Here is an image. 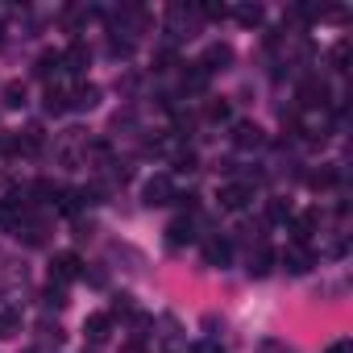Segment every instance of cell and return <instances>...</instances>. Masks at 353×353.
<instances>
[{
  "instance_id": "6da1fadb",
  "label": "cell",
  "mask_w": 353,
  "mask_h": 353,
  "mask_svg": "<svg viewBox=\"0 0 353 353\" xmlns=\"http://www.w3.org/2000/svg\"><path fill=\"white\" fill-rule=\"evenodd\" d=\"M141 196H145V204H150V208L170 204V200H174V179H170V174H154V179H145Z\"/></svg>"
},
{
  "instance_id": "7a4b0ae2",
  "label": "cell",
  "mask_w": 353,
  "mask_h": 353,
  "mask_svg": "<svg viewBox=\"0 0 353 353\" xmlns=\"http://www.w3.org/2000/svg\"><path fill=\"white\" fill-rule=\"evenodd\" d=\"M79 254H71V250H63V254H54V262H50V283H71V279H79Z\"/></svg>"
},
{
  "instance_id": "3957f363",
  "label": "cell",
  "mask_w": 353,
  "mask_h": 353,
  "mask_svg": "<svg viewBox=\"0 0 353 353\" xmlns=\"http://www.w3.org/2000/svg\"><path fill=\"white\" fill-rule=\"evenodd\" d=\"M216 200H221V208H225V212H241V208L254 200V188H250V183H225Z\"/></svg>"
},
{
  "instance_id": "277c9868",
  "label": "cell",
  "mask_w": 353,
  "mask_h": 353,
  "mask_svg": "<svg viewBox=\"0 0 353 353\" xmlns=\"http://www.w3.org/2000/svg\"><path fill=\"white\" fill-rule=\"evenodd\" d=\"M328 104V83L324 79H303L299 83V108H324Z\"/></svg>"
},
{
  "instance_id": "5b68a950",
  "label": "cell",
  "mask_w": 353,
  "mask_h": 353,
  "mask_svg": "<svg viewBox=\"0 0 353 353\" xmlns=\"http://www.w3.org/2000/svg\"><path fill=\"white\" fill-rule=\"evenodd\" d=\"M196 63H200V71H208V75H216V71H225V67L233 63V50L216 42V46H208V50H204V54H200Z\"/></svg>"
},
{
  "instance_id": "8992f818",
  "label": "cell",
  "mask_w": 353,
  "mask_h": 353,
  "mask_svg": "<svg viewBox=\"0 0 353 353\" xmlns=\"http://www.w3.org/2000/svg\"><path fill=\"white\" fill-rule=\"evenodd\" d=\"M266 141V133L254 125V121H237L233 125V145H241V150H258Z\"/></svg>"
},
{
  "instance_id": "52a82bcc",
  "label": "cell",
  "mask_w": 353,
  "mask_h": 353,
  "mask_svg": "<svg viewBox=\"0 0 353 353\" xmlns=\"http://www.w3.org/2000/svg\"><path fill=\"white\" fill-rule=\"evenodd\" d=\"M88 59H92L88 46H83V42H71V46L63 50V71H67V75H83V71H88Z\"/></svg>"
},
{
  "instance_id": "ba28073f",
  "label": "cell",
  "mask_w": 353,
  "mask_h": 353,
  "mask_svg": "<svg viewBox=\"0 0 353 353\" xmlns=\"http://www.w3.org/2000/svg\"><path fill=\"white\" fill-rule=\"evenodd\" d=\"M316 225H320L316 212H299V216H291V241H295V245H307L312 233H316Z\"/></svg>"
},
{
  "instance_id": "9c48e42d",
  "label": "cell",
  "mask_w": 353,
  "mask_h": 353,
  "mask_svg": "<svg viewBox=\"0 0 353 353\" xmlns=\"http://www.w3.org/2000/svg\"><path fill=\"white\" fill-rule=\"evenodd\" d=\"M83 332H88V341H92V345H104V341H108V332H112V316H108V312L88 316V320H83Z\"/></svg>"
},
{
  "instance_id": "30bf717a",
  "label": "cell",
  "mask_w": 353,
  "mask_h": 353,
  "mask_svg": "<svg viewBox=\"0 0 353 353\" xmlns=\"http://www.w3.org/2000/svg\"><path fill=\"white\" fill-rule=\"evenodd\" d=\"M279 262H283L291 274L312 270V254H307V245H291V250H283V254H279Z\"/></svg>"
},
{
  "instance_id": "8fae6325",
  "label": "cell",
  "mask_w": 353,
  "mask_h": 353,
  "mask_svg": "<svg viewBox=\"0 0 353 353\" xmlns=\"http://www.w3.org/2000/svg\"><path fill=\"white\" fill-rule=\"evenodd\" d=\"M196 233H192V216H174L170 225H166V241L170 245H188Z\"/></svg>"
},
{
  "instance_id": "7c38bea8",
  "label": "cell",
  "mask_w": 353,
  "mask_h": 353,
  "mask_svg": "<svg viewBox=\"0 0 353 353\" xmlns=\"http://www.w3.org/2000/svg\"><path fill=\"white\" fill-rule=\"evenodd\" d=\"M54 204H59V212H67V216H79V208H83V192L59 188V192H54Z\"/></svg>"
},
{
  "instance_id": "4fadbf2b",
  "label": "cell",
  "mask_w": 353,
  "mask_h": 353,
  "mask_svg": "<svg viewBox=\"0 0 353 353\" xmlns=\"http://www.w3.org/2000/svg\"><path fill=\"white\" fill-rule=\"evenodd\" d=\"M42 79H50V75H59L63 71V50H42L38 54V67H34Z\"/></svg>"
},
{
  "instance_id": "5bb4252c",
  "label": "cell",
  "mask_w": 353,
  "mask_h": 353,
  "mask_svg": "<svg viewBox=\"0 0 353 353\" xmlns=\"http://www.w3.org/2000/svg\"><path fill=\"white\" fill-rule=\"evenodd\" d=\"M204 262H208V266H225V262H229V241L208 237V241H204Z\"/></svg>"
},
{
  "instance_id": "9a60e30c",
  "label": "cell",
  "mask_w": 353,
  "mask_h": 353,
  "mask_svg": "<svg viewBox=\"0 0 353 353\" xmlns=\"http://www.w3.org/2000/svg\"><path fill=\"white\" fill-rule=\"evenodd\" d=\"M336 179H341V170H336V166H320V170H312V174H307V183H312L316 192L336 188Z\"/></svg>"
},
{
  "instance_id": "2e32d148",
  "label": "cell",
  "mask_w": 353,
  "mask_h": 353,
  "mask_svg": "<svg viewBox=\"0 0 353 353\" xmlns=\"http://www.w3.org/2000/svg\"><path fill=\"white\" fill-rule=\"evenodd\" d=\"M67 108H71V92L50 83V88H46V112H67Z\"/></svg>"
},
{
  "instance_id": "e0dca14e",
  "label": "cell",
  "mask_w": 353,
  "mask_h": 353,
  "mask_svg": "<svg viewBox=\"0 0 353 353\" xmlns=\"http://www.w3.org/2000/svg\"><path fill=\"white\" fill-rule=\"evenodd\" d=\"M96 100H100V88L96 83H83V88L71 92V108H96Z\"/></svg>"
},
{
  "instance_id": "ac0fdd59",
  "label": "cell",
  "mask_w": 353,
  "mask_h": 353,
  "mask_svg": "<svg viewBox=\"0 0 353 353\" xmlns=\"http://www.w3.org/2000/svg\"><path fill=\"white\" fill-rule=\"evenodd\" d=\"M208 79H212V75H208V71H200V63H192V67H188V75H183V88H188V92H204V88H208Z\"/></svg>"
},
{
  "instance_id": "d6986e66",
  "label": "cell",
  "mask_w": 353,
  "mask_h": 353,
  "mask_svg": "<svg viewBox=\"0 0 353 353\" xmlns=\"http://www.w3.org/2000/svg\"><path fill=\"white\" fill-rule=\"evenodd\" d=\"M274 262V250L270 245H258V254H250V274H266Z\"/></svg>"
},
{
  "instance_id": "ffe728a7",
  "label": "cell",
  "mask_w": 353,
  "mask_h": 353,
  "mask_svg": "<svg viewBox=\"0 0 353 353\" xmlns=\"http://www.w3.org/2000/svg\"><path fill=\"white\" fill-rule=\"evenodd\" d=\"M233 17L241 21V26H262V5H241V9H233Z\"/></svg>"
},
{
  "instance_id": "44dd1931",
  "label": "cell",
  "mask_w": 353,
  "mask_h": 353,
  "mask_svg": "<svg viewBox=\"0 0 353 353\" xmlns=\"http://www.w3.org/2000/svg\"><path fill=\"white\" fill-rule=\"evenodd\" d=\"M5 104L9 108H21L26 104V83H5Z\"/></svg>"
},
{
  "instance_id": "7402d4cb",
  "label": "cell",
  "mask_w": 353,
  "mask_h": 353,
  "mask_svg": "<svg viewBox=\"0 0 353 353\" xmlns=\"http://www.w3.org/2000/svg\"><path fill=\"white\" fill-rule=\"evenodd\" d=\"M208 117H212V121H229V117H233L229 100H212V104H208Z\"/></svg>"
},
{
  "instance_id": "603a6c76",
  "label": "cell",
  "mask_w": 353,
  "mask_h": 353,
  "mask_svg": "<svg viewBox=\"0 0 353 353\" xmlns=\"http://www.w3.org/2000/svg\"><path fill=\"white\" fill-rule=\"evenodd\" d=\"M266 216H270V221H291V204H283V200H270Z\"/></svg>"
},
{
  "instance_id": "cb8c5ba5",
  "label": "cell",
  "mask_w": 353,
  "mask_h": 353,
  "mask_svg": "<svg viewBox=\"0 0 353 353\" xmlns=\"http://www.w3.org/2000/svg\"><path fill=\"white\" fill-rule=\"evenodd\" d=\"M17 324H21V320H17L13 312H0V336H13V332H17Z\"/></svg>"
},
{
  "instance_id": "d4e9b609",
  "label": "cell",
  "mask_w": 353,
  "mask_h": 353,
  "mask_svg": "<svg viewBox=\"0 0 353 353\" xmlns=\"http://www.w3.org/2000/svg\"><path fill=\"white\" fill-rule=\"evenodd\" d=\"M200 13H204V17H212V21L229 17V9H225V5H200Z\"/></svg>"
},
{
  "instance_id": "484cf974",
  "label": "cell",
  "mask_w": 353,
  "mask_h": 353,
  "mask_svg": "<svg viewBox=\"0 0 353 353\" xmlns=\"http://www.w3.org/2000/svg\"><path fill=\"white\" fill-rule=\"evenodd\" d=\"M174 166H179V170H192V166H196V154H192V150H183V154H174Z\"/></svg>"
},
{
  "instance_id": "4316f807",
  "label": "cell",
  "mask_w": 353,
  "mask_h": 353,
  "mask_svg": "<svg viewBox=\"0 0 353 353\" xmlns=\"http://www.w3.org/2000/svg\"><path fill=\"white\" fill-rule=\"evenodd\" d=\"M328 353H349V341H336V345H328Z\"/></svg>"
},
{
  "instance_id": "83f0119b",
  "label": "cell",
  "mask_w": 353,
  "mask_h": 353,
  "mask_svg": "<svg viewBox=\"0 0 353 353\" xmlns=\"http://www.w3.org/2000/svg\"><path fill=\"white\" fill-rule=\"evenodd\" d=\"M196 353H221L216 345H196Z\"/></svg>"
}]
</instances>
